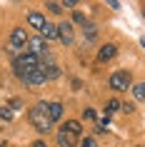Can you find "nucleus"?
<instances>
[{
  "mask_svg": "<svg viewBox=\"0 0 145 147\" xmlns=\"http://www.w3.org/2000/svg\"><path fill=\"white\" fill-rule=\"evenodd\" d=\"M28 120H30V125L35 127V132H40V135H48V132L53 130V122H50V115H48V105L45 102H38V105L28 112Z\"/></svg>",
  "mask_w": 145,
  "mask_h": 147,
  "instance_id": "f257e3e1",
  "label": "nucleus"
},
{
  "mask_svg": "<svg viewBox=\"0 0 145 147\" xmlns=\"http://www.w3.org/2000/svg\"><path fill=\"white\" fill-rule=\"evenodd\" d=\"M40 67V57L35 53H23L20 57H13V70H15V75L20 80H25V75L28 72H33V70H38Z\"/></svg>",
  "mask_w": 145,
  "mask_h": 147,
  "instance_id": "f03ea898",
  "label": "nucleus"
},
{
  "mask_svg": "<svg viewBox=\"0 0 145 147\" xmlns=\"http://www.w3.org/2000/svg\"><path fill=\"white\" fill-rule=\"evenodd\" d=\"M108 85H110V90H115V92L128 90V87H130V72H125V70H118V72H113Z\"/></svg>",
  "mask_w": 145,
  "mask_h": 147,
  "instance_id": "7ed1b4c3",
  "label": "nucleus"
},
{
  "mask_svg": "<svg viewBox=\"0 0 145 147\" xmlns=\"http://www.w3.org/2000/svg\"><path fill=\"white\" fill-rule=\"evenodd\" d=\"M28 40H30V38H28V32H25L23 28H15V30L10 32V47H13L10 55H15L18 47H25V45H28Z\"/></svg>",
  "mask_w": 145,
  "mask_h": 147,
  "instance_id": "20e7f679",
  "label": "nucleus"
},
{
  "mask_svg": "<svg viewBox=\"0 0 145 147\" xmlns=\"http://www.w3.org/2000/svg\"><path fill=\"white\" fill-rule=\"evenodd\" d=\"M28 45H30V53H35L40 57V55H45L48 57V40L45 38H30L28 40Z\"/></svg>",
  "mask_w": 145,
  "mask_h": 147,
  "instance_id": "39448f33",
  "label": "nucleus"
},
{
  "mask_svg": "<svg viewBox=\"0 0 145 147\" xmlns=\"http://www.w3.org/2000/svg\"><path fill=\"white\" fill-rule=\"evenodd\" d=\"M58 145H60V147H75L78 145V135H73L70 130L63 127V130L58 132Z\"/></svg>",
  "mask_w": 145,
  "mask_h": 147,
  "instance_id": "423d86ee",
  "label": "nucleus"
},
{
  "mask_svg": "<svg viewBox=\"0 0 145 147\" xmlns=\"http://www.w3.org/2000/svg\"><path fill=\"white\" fill-rule=\"evenodd\" d=\"M58 35H60V40L65 42V45H70L73 38H75V32H73V23H68V20L60 23V25H58Z\"/></svg>",
  "mask_w": 145,
  "mask_h": 147,
  "instance_id": "0eeeda50",
  "label": "nucleus"
},
{
  "mask_svg": "<svg viewBox=\"0 0 145 147\" xmlns=\"http://www.w3.org/2000/svg\"><path fill=\"white\" fill-rule=\"evenodd\" d=\"M45 72H43V67H38V70H33V72H28L25 75V85H45Z\"/></svg>",
  "mask_w": 145,
  "mask_h": 147,
  "instance_id": "6e6552de",
  "label": "nucleus"
},
{
  "mask_svg": "<svg viewBox=\"0 0 145 147\" xmlns=\"http://www.w3.org/2000/svg\"><path fill=\"white\" fill-rule=\"evenodd\" d=\"M115 55H118V47H115L113 42H108V45H103V47H100L98 60H100V62H108V60H113Z\"/></svg>",
  "mask_w": 145,
  "mask_h": 147,
  "instance_id": "1a4fd4ad",
  "label": "nucleus"
},
{
  "mask_svg": "<svg viewBox=\"0 0 145 147\" xmlns=\"http://www.w3.org/2000/svg\"><path fill=\"white\" fill-rule=\"evenodd\" d=\"M40 38H45V40H60V35H58V25L45 23V25H43V30H40Z\"/></svg>",
  "mask_w": 145,
  "mask_h": 147,
  "instance_id": "9d476101",
  "label": "nucleus"
},
{
  "mask_svg": "<svg viewBox=\"0 0 145 147\" xmlns=\"http://www.w3.org/2000/svg\"><path fill=\"white\" fill-rule=\"evenodd\" d=\"M48 115H50V122H58L63 117V105L60 102H50L48 105Z\"/></svg>",
  "mask_w": 145,
  "mask_h": 147,
  "instance_id": "9b49d317",
  "label": "nucleus"
},
{
  "mask_svg": "<svg viewBox=\"0 0 145 147\" xmlns=\"http://www.w3.org/2000/svg\"><path fill=\"white\" fill-rule=\"evenodd\" d=\"M45 23H48V20L40 15V13H30V15H28V25L35 28V30H43V25H45Z\"/></svg>",
  "mask_w": 145,
  "mask_h": 147,
  "instance_id": "f8f14e48",
  "label": "nucleus"
},
{
  "mask_svg": "<svg viewBox=\"0 0 145 147\" xmlns=\"http://www.w3.org/2000/svg\"><path fill=\"white\" fill-rule=\"evenodd\" d=\"M40 67H43V72H45V78H48V80L60 78V67H58V65H40Z\"/></svg>",
  "mask_w": 145,
  "mask_h": 147,
  "instance_id": "ddd939ff",
  "label": "nucleus"
},
{
  "mask_svg": "<svg viewBox=\"0 0 145 147\" xmlns=\"http://www.w3.org/2000/svg\"><path fill=\"white\" fill-rule=\"evenodd\" d=\"M65 130H70L73 135H78V137H80V132H83V125L78 122V120H68V122H65Z\"/></svg>",
  "mask_w": 145,
  "mask_h": 147,
  "instance_id": "4468645a",
  "label": "nucleus"
},
{
  "mask_svg": "<svg viewBox=\"0 0 145 147\" xmlns=\"http://www.w3.org/2000/svg\"><path fill=\"white\" fill-rule=\"evenodd\" d=\"M133 95H135V100L145 102V82H138V85H133Z\"/></svg>",
  "mask_w": 145,
  "mask_h": 147,
  "instance_id": "2eb2a0df",
  "label": "nucleus"
},
{
  "mask_svg": "<svg viewBox=\"0 0 145 147\" xmlns=\"http://www.w3.org/2000/svg\"><path fill=\"white\" fill-rule=\"evenodd\" d=\"M45 8L50 10V13H55V15H60V13H63V3H48Z\"/></svg>",
  "mask_w": 145,
  "mask_h": 147,
  "instance_id": "dca6fc26",
  "label": "nucleus"
},
{
  "mask_svg": "<svg viewBox=\"0 0 145 147\" xmlns=\"http://www.w3.org/2000/svg\"><path fill=\"white\" fill-rule=\"evenodd\" d=\"M118 110H123V105L118 100H110V102H108V115H110V112H118Z\"/></svg>",
  "mask_w": 145,
  "mask_h": 147,
  "instance_id": "f3484780",
  "label": "nucleus"
},
{
  "mask_svg": "<svg viewBox=\"0 0 145 147\" xmlns=\"http://www.w3.org/2000/svg\"><path fill=\"white\" fill-rule=\"evenodd\" d=\"M85 38H88V40H95V25H90V23L85 25Z\"/></svg>",
  "mask_w": 145,
  "mask_h": 147,
  "instance_id": "a211bd4d",
  "label": "nucleus"
},
{
  "mask_svg": "<svg viewBox=\"0 0 145 147\" xmlns=\"http://www.w3.org/2000/svg\"><path fill=\"white\" fill-rule=\"evenodd\" d=\"M80 147H98V142H95L93 137H83L80 140Z\"/></svg>",
  "mask_w": 145,
  "mask_h": 147,
  "instance_id": "6ab92c4d",
  "label": "nucleus"
},
{
  "mask_svg": "<svg viewBox=\"0 0 145 147\" xmlns=\"http://www.w3.org/2000/svg\"><path fill=\"white\" fill-rule=\"evenodd\" d=\"M0 117H3V120H13V110L10 107H0Z\"/></svg>",
  "mask_w": 145,
  "mask_h": 147,
  "instance_id": "aec40b11",
  "label": "nucleus"
},
{
  "mask_svg": "<svg viewBox=\"0 0 145 147\" xmlns=\"http://www.w3.org/2000/svg\"><path fill=\"white\" fill-rule=\"evenodd\" d=\"M75 23H80V25H83V28H85V25H88V20H85V15H83V13H80V10H75Z\"/></svg>",
  "mask_w": 145,
  "mask_h": 147,
  "instance_id": "412c9836",
  "label": "nucleus"
},
{
  "mask_svg": "<svg viewBox=\"0 0 145 147\" xmlns=\"http://www.w3.org/2000/svg\"><path fill=\"white\" fill-rule=\"evenodd\" d=\"M83 117H85V120H95V110L85 107V110H83Z\"/></svg>",
  "mask_w": 145,
  "mask_h": 147,
  "instance_id": "4be33fe9",
  "label": "nucleus"
},
{
  "mask_svg": "<svg viewBox=\"0 0 145 147\" xmlns=\"http://www.w3.org/2000/svg\"><path fill=\"white\" fill-rule=\"evenodd\" d=\"M75 5H78L75 0H65V3H63V8H75Z\"/></svg>",
  "mask_w": 145,
  "mask_h": 147,
  "instance_id": "5701e85b",
  "label": "nucleus"
},
{
  "mask_svg": "<svg viewBox=\"0 0 145 147\" xmlns=\"http://www.w3.org/2000/svg\"><path fill=\"white\" fill-rule=\"evenodd\" d=\"M33 147H48V145L43 142V140H38V142H33Z\"/></svg>",
  "mask_w": 145,
  "mask_h": 147,
  "instance_id": "b1692460",
  "label": "nucleus"
},
{
  "mask_svg": "<svg viewBox=\"0 0 145 147\" xmlns=\"http://www.w3.org/2000/svg\"><path fill=\"white\" fill-rule=\"evenodd\" d=\"M0 147H8V145H5V142H0Z\"/></svg>",
  "mask_w": 145,
  "mask_h": 147,
  "instance_id": "393cba45",
  "label": "nucleus"
},
{
  "mask_svg": "<svg viewBox=\"0 0 145 147\" xmlns=\"http://www.w3.org/2000/svg\"><path fill=\"white\" fill-rule=\"evenodd\" d=\"M143 18H145V8H143Z\"/></svg>",
  "mask_w": 145,
  "mask_h": 147,
  "instance_id": "a878e982",
  "label": "nucleus"
}]
</instances>
